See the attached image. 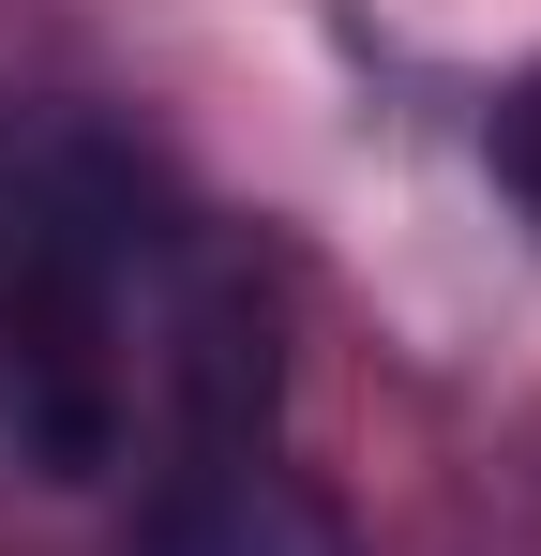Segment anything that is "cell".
Instances as JSON below:
<instances>
[{
	"mask_svg": "<svg viewBox=\"0 0 541 556\" xmlns=\"http://www.w3.org/2000/svg\"><path fill=\"white\" fill-rule=\"evenodd\" d=\"M496 166H512V195L541 211V76H527L512 105H496Z\"/></svg>",
	"mask_w": 541,
	"mask_h": 556,
	"instance_id": "cell-2",
	"label": "cell"
},
{
	"mask_svg": "<svg viewBox=\"0 0 541 556\" xmlns=\"http://www.w3.org/2000/svg\"><path fill=\"white\" fill-rule=\"evenodd\" d=\"M136 556H361V527L270 437H166L136 496Z\"/></svg>",
	"mask_w": 541,
	"mask_h": 556,
	"instance_id": "cell-1",
	"label": "cell"
}]
</instances>
